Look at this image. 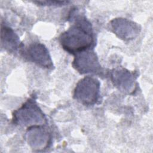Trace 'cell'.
Instances as JSON below:
<instances>
[{"instance_id":"52a82bcc","label":"cell","mask_w":153,"mask_h":153,"mask_svg":"<svg viewBox=\"0 0 153 153\" xmlns=\"http://www.w3.org/2000/svg\"><path fill=\"white\" fill-rule=\"evenodd\" d=\"M25 55L29 60L41 67L52 68L53 62L47 47L42 44L34 42L30 44L25 50Z\"/></svg>"},{"instance_id":"3957f363","label":"cell","mask_w":153,"mask_h":153,"mask_svg":"<svg viewBox=\"0 0 153 153\" xmlns=\"http://www.w3.org/2000/svg\"><path fill=\"white\" fill-rule=\"evenodd\" d=\"M100 82L96 78L87 76L80 79L74 91V98L84 105L95 104L99 98Z\"/></svg>"},{"instance_id":"7a4b0ae2","label":"cell","mask_w":153,"mask_h":153,"mask_svg":"<svg viewBox=\"0 0 153 153\" xmlns=\"http://www.w3.org/2000/svg\"><path fill=\"white\" fill-rule=\"evenodd\" d=\"M13 121L18 125L30 127L43 125L46 118L35 99L31 98L14 112Z\"/></svg>"},{"instance_id":"30bf717a","label":"cell","mask_w":153,"mask_h":153,"mask_svg":"<svg viewBox=\"0 0 153 153\" xmlns=\"http://www.w3.org/2000/svg\"><path fill=\"white\" fill-rule=\"evenodd\" d=\"M41 5H63L65 4H68V1H36L33 2Z\"/></svg>"},{"instance_id":"ba28073f","label":"cell","mask_w":153,"mask_h":153,"mask_svg":"<svg viewBox=\"0 0 153 153\" xmlns=\"http://www.w3.org/2000/svg\"><path fill=\"white\" fill-rule=\"evenodd\" d=\"M26 139L33 149L39 151L48 147L51 137L46 128L41 126H35L28 128Z\"/></svg>"},{"instance_id":"277c9868","label":"cell","mask_w":153,"mask_h":153,"mask_svg":"<svg viewBox=\"0 0 153 153\" xmlns=\"http://www.w3.org/2000/svg\"><path fill=\"white\" fill-rule=\"evenodd\" d=\"M72 66L81 74H98L102 72L101 66L96 54L88 50L75 54Z\"/></svg>"},{"instance_id":"8992f818","label":"cell","mask_w":153,"mask_h":153,"mask_svg":"<svg viewBox=\"0 0 153 153\" xmlns=\"http://www.w3.org/2000/svg\"><path fill=\"white\" fill-rule=\"evenodd\" d=\"M111 78L114 86L123 93L130 94L135 90L136 75L133 72L123 68L114 69Z\"/></svg>"},{"instance_id":"9c48e42d","label":"cell","mask_w":153,"mask_h":153,"mask_svg":"<svg viewBox=\"0 0 153 153\" xmlns=\"http://www.w3.org/2000/svg\"><path fill=\"white\" fill-rule=\"evenodd\" d=\"M1 46L9 51H17L21 47L18 36L9 27L1 26Z\"/></svg>"},{"instance_id":"5b68a950","label":"cell","mask_w":153,"mask_h":153,"mask_svg":"<svg viewBox=\"0 0 153 153\" xmlns=\"http://www.w3.org/2000/svg\"><path fill=\"white\" fill-rule=\"evenodd\" d=\"M110 28L119 38L124 41L134 39L140 31V27L136 23L124 18H117L111 20Z\"/></svg>"},{"instance_id":"6da1fadb","label":"cell","mask_w":153,"mask_h":153,"mask_svg":"<svg viewBox=\"0 0 153 153\" xmlns=\"http://www.w3.org/2000/svg\"><path fill=\"white\" fill-rule=\"evenodd\" d=\"M60 42L66 51L76 54L87 50L94 42L91 23L84 17H75L74 23L59 37Z\"/></svg>"}]
</instances>
